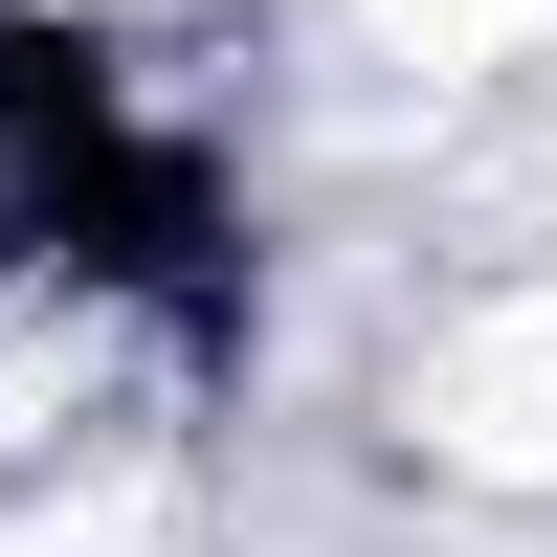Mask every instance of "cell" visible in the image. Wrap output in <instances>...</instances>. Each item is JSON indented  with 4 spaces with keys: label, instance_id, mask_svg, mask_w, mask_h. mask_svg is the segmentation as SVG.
Here are the masks:
<instances>
[{
    "label": "cell",
    "instance_id": "1",
    "mask_svg": "<svg viewBox=\"0 0 557 557\" xmlns=\"http://www.w3.org/2000/svg\"><path fill=\"white\" fill-rule=\"evenodd\" d=\"M380 424H401V469H424V491H469V513H557V268L446 290L424 335H401Z\"/></svg>",
    "mask_w": 557,
    "mask_h": 557
},
{
    "label": "cell",
    "instance_id": "5",
    "mask_svg": "<svg viewBox=\"0 0 557 557\" xmlns=\"http://www.w3.org/2000/svg\"><path fill=\"white\" fill-rule=\"evenodd\" d=\"M45 201V134H23V67H0V223Z\"/></svg>",
    "mask_w": 557,
    "mask_h": 557
},
{
    "label": "cell",
    "instance_id": "4",
    "mask_svg": "<svg viewBox=\"0 0 557 557\" xmlns=\"http://www.w3.org/2000/svg\"><path fill=\"white\" fill-rule=\"evenodd\" d=\"M134 0H0V45H112Z\"/></svg>",
    "mask_w": 557,
    "mask_h": 557
},
{
    "label": "cell",
    "instance_id": "3",
    "mask_svg": "<svg viewBox=\"0 0 557 557\" xmlns=\"http://www.w3.org/2000/svg\"><path fill=\"white\" fill-rule=\"evenodd\" d=\"M0 557H201V469H45L0 491Z\"/></svg>",
    "mask_w": 557,
    "mask_h": 557
},
{
    "label": "cell",
    "instance_id": "2",
    "mask_svg": "<svg viewBox=\"0 0 557 557\" xmlns=\"http://www.w3.org/2000/svg\"><path fill=\"white\" fill-rule=\"evenodd\" d=\"M335 23H357V67L424 89V112H469V89H535V67H557V0H335Z\"/></svg>",
    "mask_w": 557,
    "mask_h": 557
}]
</instances>
